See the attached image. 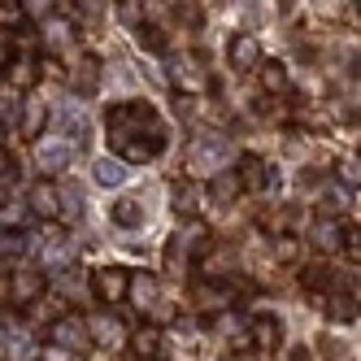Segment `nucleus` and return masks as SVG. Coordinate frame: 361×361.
Wrapping results in <instances>:
<instances>
[{
  "instance_id": "obj_1",
  "label": "nucleus",
  "mask_w": 361,
  "mask_h": 361,
  "mask_svg": "<svg viewBox=\"0 0 361 361\" xmlns=\"http://www.w3.org/2000/svg\"><path fill=\"white\" fill-rule=\"evenodd\" d=\"M105 140L122 166H144L166 152L170 131H166V118L157 114V105H148V100H118V105L105 109Z\"/></svg>"
},
{
  "instance_id": "obj_2",
  "label": "nucleus",
  "mask_w": 361,
  "mask_h": 361,
  "mask_svg": "<svg viewBox=\"0 0 361 361\" xmlns=\"http://www.w3.org/2000/svg\"><path fill=\"white\" fill-rule=\"evenodd\" d=\"M92 296L100 305L131 300V270H126V266H96L92 270Z\"/></svg>"
},
{
  "instance_id": "obj_3",
  "label": "nucleus",
  "mask_w": 361,
  "mask_h": 361,
  "mask_svg": "<svg viewBox=\"0 0 361 361\" xmlns=\"http://www.w3.org/2000/svg\"><path fill=\"white\" fill-rule=\"evenodd\" d=\"M48 296V279L44 270H31V266H18L13 279H9V305L13 309H31Z\"/></svg>"
},
{
  "instance_id": "obj_4",
  "label": "nucleus",
  "mask_w": 361,
  "mask_h": 361,
  "mask_svg": "<svg viewBox=\"0 0 361 361\" xmlns=\"http://www.w3.org/2000/svg\"><path fill=\"white\" fill-rule=\"evenodd\" d=\"M244 340L257 348V353H279L283 348V322L274 314H252L244 322Z\"/></svg>"
},
{
  "instance_id": "obj_5",
  "label": "nucleus",
  "mask_w": 361,
  "mask_h": 361,
  "mask_svg": "<svg viewBox=\"0 0 361 361\" xmlns=\"http://www.w3.org/2000/svg\"><path fill=\"white\" fill-rule=\"evenodd\" d=\"M262 39H257L252 31H240V35H231V44H226V61H231V70L235 74H252L257 66H262Z\"/></svg>"
},
{
  "instance_id": "obj_6",
  "label": "nucleus",
  "mask_w": 361,
  "mask_h": 361,
  "mask_svg": "<svg viewBox=\"0 0 361 361\" xmlns=\"http://www.w3.org/2000/svg\"><path fill=\"white\" fill-rule=\"evenodd\" d=\"M53 348L87 353V348H92V340H87V322L74 318V314H57V318H53Z\"/></svg>"
},
{
  "instance_id": "obj_7",
  "label": "nucleus",
  "mask_w": 361,
  "mask_h": 361,
  "mask_svg": "<svg viewBox=\"0 0 361 361\" xmlns=\"http://www.w3.org/2000/svg\"><path fill=\"white\" fill-rule=\"evenodd\" d=\"M27 204H31V214L39 222H57L61 218V188L53 178H35L31 192H27Z\"/></svg>"
},
{
  "instance_id": "obj_8",
  "label": "nucleus",
  "mask_w": 361,
  "mask_h": 361,
  "mask_svg": "<svg viewBox=\"0 0 361 361\" xmlns=\"http://www.w3.org/2000/svg\"><path fill=\"white\" fill-rule=\"evenodd\" d=\"M344 244H348V226L340 218H318L314 226H309V248H314V252L331 257V252H340Z\"/></svg>"
},
{
  "instance_id": "obj_9",
  "label": "nucleus",
  "mask_w": 361,
  "mask_h": 361,
  "mask_svg": "<svg viewBox=\"0 0 361 361\" xmlns=\"http://www.w3.org/2000/svg\"><path fill=\"white\" fill-rule=\"evenodd\" d=\"M200 53H183V57H178L170 70V83L178 87V96H196V92H204V87H209V79H204V74H200Z\"/></svg>"
},
{
  "instance_id": "obj_10",
  "label": "nucleus",
  "mask_w": 361,
  "mask_h": 361,
  "mask_svg": "<svg viewBox=\"0 0 361 361\" xmlns=\"http://www.w3.org/2000/svg\"><path fill=\"white\" fill-rule=\"evenodd\" d=\"M83 322H87V340H92V348H122V344H126V331H122L118 318H109V314H92V318H83Z\"/></svg>"
},
{
  "instance_id": "obj_11",
  "label": "nucleus",
  "mask_w": 361,
  "mask_h": 361,
  "mask_svg": "<svg viewBox=\"0 0 361 361\" xmlns=\"http://www.w3.org/2000/svg\"><path fill=\"white\" fill-rule=\"evenodd\" d=\"M70 92L92 100L100 92V57L96 53H83L79 61H74V74H70Z\"/></svg>"
},
{
  "instance_id": "obj_12",
  "label": "nucleus",
  "mask_w": 361,
  "mask_h": 361,
  "mask_svg": "<svg viewBox=\"0 0 361 361\" xmlns=\"http://www.w3.org/2000/svg\"><path fill=\"white\" fill-rule=\"evenodd\" d=\"M44 348H39V340L31 331H0V357L5 361H31Z\"/></svg>"
},
{
  "instance_id": "obj_13",
  "label": "nucleus",
  "mask_w": 361,
  "mask_h": 361,
  "mask_svg": "<svg viewBox=\"0 0 361 361\" xmlns=\"http://www.w3.org/2000/svg\"><path fill=\"white\" fill-rule=\"evenodd\" d=\"M252 74H257V83H262V92H266V96H283V92H292V70L283 66V61H274V57H262V66H257Z\"/></svg>"
},
{
  "instance_id": "obj_14",
  "label": "nucleus",
  "mask_w": 361,
  "mask_h": 361,
  "mask_svg": "<svg viewBox=\"0 0 361 361\" xmlns=\"http://www.w3.org/2000/svg\"><path fill=\"white\" fill-rule=\"evenodd\" d=\"M35 161H39V174H57L70 161V144L57 140V135H39L35 140Z\"/></svg>"
},
{
  "instance_id": "obj_15",
  "label": "nucleus",
  "mask_w": 361,
  "mask_h": 361,
  "mask_svg": "<svg viewBox=\"0 0 361 361\" xmlns=\"http://www.w3.org/2000/svg\"><path fill=\"white\" fill-rule=\"evenodd\" d=\"M109 222L122 226V231H140V226L148 222L144 200H140V196H118V200L109 204Z\"/></svg>"
},
{
  "instance_id": "obj_16",
  "label": "nucleus",
  "mask_w": 361,
  "mask_h": 361,
  "mask_svg": "<svg viewBox=\"0 0 361 361\" xmlns=\"http://www.w3.org/2000/svg\"><path fill=\"white\" fill-rule=\"evenodd\" d=\"M5 83H9L13 92L27 96V92L39 83V61H35V57H9V61H5Z\"/></svg>"
},
{
  "instance_id": "obj_17",
  "label": "nucleus",
  "mask_w": 361,
  "mask_h": 361,
  "mask_svg": "<svg viewBox=\"0 0 361 361\" xmlns=\"http://www.w3.org/2000/svg\"><path fill=\"white\" fill-rule=\"evenodd\" d=\"M70 35H74V27H70L61 13H53L48 22H39V48H44L48 57H57L61 48H66V39H70Z\"/></svg>"
},
{
  "instance_id": "obj_18",
  "label": "nucleus",
  "mask_w": 361,
  "mask_h": 361,
  "mask_svg": "<svg viewBox=\"0 0 361 361\" xmlns=\"http://www.w3.org/2000/svg\"><path fill=\"white\" fill-rule=\"evenodd\" d=\"M235 178H240L244 192H262L270 183V178H266V161L257 157V152H244V157L235 161Z\"/></svg>"
},
{
  "instance_id": "obj_19",
  "label": "nucleus",
  "mask_w": 361,
  "mask_h": 361,
  "mask_svg": "<svg viewBox=\"0 0 361 361\" xmlns=\"http://www.w3.org/2000/svg\"><path fill=\"white\" fill-rule=\"evenodd\" d=\"M244 196V188H240V178H235V170H214V178H209V200L214 204H235Z\"/></svg>"
},
{
  "instance_id": "obj_20",
  "label": "nucleus",
  "mask_w": 361,
  "mask_h": 361,
  "mask_svg": "<svg viewBox=\"0 0 361 361\" xmlns=\"http://www.w3.org/2000/svg\"><path fill=\"white\" fill-rule=\"evenodd\" d=\"M44 126H48V109H44V100H27V105H22V118H18L22 140H39Z\"/></svg>"
},
{
  "instance_id": "obj_21",
  "label": "nucleus",
  "mask_w": 361,
  "mask_h": 361,
  "mask_svg": "<svg viewBox=\"0 0 361 361\" xmlns=\"http://www.w3.org/2000/svg\"><path fill=\"white\" fill-rule=\"evenodd\" d=\"M126 344H131V353H135V357L152 361V357L161 353V326H157V322H148V326H140V331H135Z\"/></svg>"
},
{
  "instance_id": "obj_22",
  "label": "nucleus",
  "mask_w": 361,
  "mask_h": 361,
  "mask_svg": "<svg viewBox=\"0 0 361 361\" xmlns=\"http://www.w3.org/2000/svg\"><path fill=\"white\" fill-rule=\"evenodd\" d=\"M135 44L144 48V53H157V57L170 53V39H166V31L157 27V22H140V27H135Z\"/></svg>"
},
{
  "instance_id": "obj_23",
  "label": "nucleus",
  "mask_w": 361,
  "mask_h": 361,
  "mask_svg": "<svg viewBox=\"0 0 361 361\" xmlns=\"http://www.w3.org/2000/svg\"><path fill=\"white\" fill-rule=\"evenodd\" d=\"M18 13L31 22V27H39V22H48L53 13H61V0H18Z\"/></svg>"
},
{
  "instance_id": "obj_24",
  "label": "nucleus",
  "mask_w": 361,
  "mask_h": 361,
  "mask_svg": "<svg viewBox=\"0 0 361 361\" xmlns=\"http://www.w3.org/2000/svg\"><path fill=\"white\" fill-rule=\"evenodd\" d=\"M170 196H174V214H183V218H196V214H200V209H196V204H200L196 196H200V192H196V183H188V178H183V183H174Z\"/></svg>"
},
{
  "instance_id": "obj_25",
  "label": "nucleus",
  "mask_w": 361,
  "mask_h": 361,
  "mask_svg": "<svg viewBox=\"0 0 361 361\" xmlns=\"http://www.w3.org/2000/svg\"><path fill=\"white\" fill-rule=\"evenodd\" d=\"M92 174H96V183H100V188H118L122 178H126V166H122L118 157H100V161L92 166Z\"/></svg>"
},
{
  "instance_id": "obj_26",
  "label": "nucleus",
  "mask_w": 361,
  "mask_h": 361,
  "mask_svg": "<svg viewBox=\"0 0 361 361\" xmlns=\"http://www.w3.org/2000/svg\"><path fill=\"white\" fill-rule=\"evenodd\" d=\"M331 318H335V322H353V318H357V292L331 296Z\"/></svg>"
},
{
  "instance_id": "obj_27",
  "label": "nucleus",
  "mask_w": 361,
  "mask_h": 361,
  "mask_svg": "<svg viewBox=\"0 0 361 361\" xmlns=\"http://www.w3.org/2000/svg\"><path fill=\"white\" fill-rule=\"evenodd\" d=\"M131 296L140 305H157V283H152V274H131Z\"/></svg>"
},
{
  "instance_id": "obj_28",
  "label": "nucleus",
  "mask_w": 361,
  "mask_h": 361,
  "mask_svg": "<svg viewBox=\"0 0 361 361\" xmlns=\"http://www.w3.org/2000/svg\"><path fill=\"white\" fill-rule=\"evenodd\" d=\"M274 257H279L283 266H292L296 257H300V240L296 235H274Z\"/></svg>"
},
{
  "instance_id": "obj_29",
  "label": "nucleus",
  "mask_w": 361,
  "mask_h": 361,
  "mask_svg": "<svg viewBox=\"0 0 361 361\" xmlns=\"http://www.w3.org/2000/svg\"><path fill=\"white\" fill-rule=\"evenodd\" d=\"M305 288H322V292H326V288H331V270H326V266H309V270H305Z\"/></svg>"
},
{
  "instance_id": "obj_30",
  "label": "nucleus",
  "mask_w": 361,
  "mask_h": 361,
  "mask_svg": "<svg viewBox=\"0 0 361 361\" xmlns=\"http://www.w3.org/2000/svg\"><path fill=\"white\" fill-rule=\"evenodd\" d=\"M340 183L357 192V183H361V174H357V157H353V161H340Z\"/></svg>"
},
{
  "instance_id": "obj_31",
  "label": "nucleus",
  "mask_w": 361,
  "mask_h": 361,
  "mask_svg": "<svg viewBox=\"0 0 361 361\" xmlns=\"http://www.w3.org/2000/svg\"><path fill=\"white\" fill-rule=\"evenodd\" d=\"M74 5H79L83 18H100V13H105V0H74Z\"/></svg>"
},
{
  "instance_id": "obj_32",
  "label": "nucleus",
  "mask_w": 361,
  "mask_h": 361,
  "mask_svg": "<svg viewBox=\"0 0 361 361\" xmlns=\"http://www.w3.org/2000/svg\"><path fill=\"white\" fill-rule=\"evenodd\" d=\"M9 57H13V48H9V39H5V44H0V66H5Z\"/></svg>"
}]
</instances>
